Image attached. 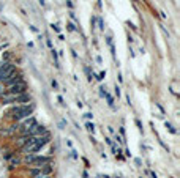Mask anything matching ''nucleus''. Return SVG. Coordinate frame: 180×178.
<instances>
[{
    "label": "nucleus",
    "instance_id": "nucleus-1",
    "mask_svg": "<svg viewBox=\"0 0 180 178\" xmlns=\"http://www.w3.org/2000/svg\"><path fill=\"white\" fill-rule=\"evenodd\" d=\"M35 111V106L33 104H24V106H16V107H13L11 109V112H10V117L13 118V120H16V121H19L22 120V118H29L32 113H33Z\"/></svg>",
    "mask_w": 180,
    "mask_h": 178
},
{
    "label": "nucleus",
    "instance_id": "nucleus-2",
    "mask_svg": "<svg viewBox=\"0 0 180 178\" xmlns=\"http://www.w3.org/2000/svg\"><path fill=\"white\" fill-rule=\"evenodd\" d=\"M51 159L48 156H35V154H27L24 158V162L33 167H43L44 164H49Z\"/></svg>",
    "mask_w": 180,
    "mask_h": 178
},
{
    "label": "nucleus",
    "instance_id": "nucleus-3",
    "mask_svg": "<svg viewBox=\"0 0 180 178\" xmlns=\"http://www.w3.org/2000/svg\"><path fill=\"white\" fill-rule=\"evenodd\" d=\"M13 72H16V66L13 65V63L3 62L2 65H0V82H5Z\"/></svg>",
    "mask_w": 180,
    "mask_h": 178
},
{
    "label": "nucleus",
    "instance_id": "nucleus-4",
    "mask_svg": "<svg viewBox=\"0 0 180 178\" xmlns=\"http://www.w3.org/2000/svg\"><path fill=\"white\" fill-rule=\"evenodd\" d=\"M7 93L14 95V96H17V95H22V93H27V82L21 80V82H17V84L11 85V87H10V90H8Z\"/></svg>",
    "mask_w": 180,
    "mask_h": 178
},
{
    "label": "nucleus",
    "instance_id": "nucleus-5",
    "mask_svg": "<svg viewBox=\"0 0 180 178\" xmlns=\"http://www.w3.org/2000/svg\"><path fill=\"white\" fill-rule=\"evenodd\" d=\"M21 80H22V74H21V72H13V74L5 80V84L8 87H11V85H14V84H17V82H21Z\"/></svg>",
    "mask_w": 180,
    "mask_h": 178
},
{
    "label": "nucleus",
    "instance_id": "nucleus-6",
    "mask_svg": "<svg viewBox=\"0 0 180 178\" xmlns=\"http://www.w3.org/2000/svg\"><path fill=\"white\" fill-rule=\"evenodd\" d=\"M30 101H32L30 93H22V95H17V96H16V101L14 103H19L21 106H24V104L30 103Z\"/></svg>",
    "mask_w": 180,
    "mask_h": 178
},
{
    "label": "nucleus",
    "instance_id": "nucleus-7",
    "mask_svg": "<svg viewBox=\"0 0 180 178\" xmlns=\"http://www.w3.org/2000/svg\"><path fill=\"white\" fill-rule=\"evenodd\" d=\"M16 101V96L14 95H10V93H5L2 96V103L3 104H10V103H14Z\"/></svg>",
    "mask_w": 180,
    "mask_h": 178
},
{
    "label": "nucleus",
    "instance_id": "nucleus-8",
    "mask_svg": "<svg viewBox=\"0 0 180 178\" xmlns=\"http://www.w3.org/2000/svg\"><path fill=\"white\" fill-rule=\"evenodd\" d=\"M30 175L32 178H36V177H43V173H41V167H35V169H30Z\"/></svg>",
    "mask_w": 180,
    "mask_h": 178
},
{
    "label": "nucleus",
    "instance_id": "nucleus-9",
    "mask_svg": "<svg viewBox=\"0 0 180 178\" xmlns=\"http://www.w3.org/2000/svg\"><path fill=\"white\" fill-rule=\"evenodd\" d=\"M51 172H52V166H51V164H44V166L41 167V173H43V175H49Z\"/></svg>",
    "mask_w": 180,
    "mask_h": 178
},
{
    "label": "nucleus",
    "instance_id": "nucleus-10",
    "mask_svg": "<svg viewBox=\"0 0 180 178\" xmlns=\"http://www.w3.org/2000/svg\"><path fill=\"white\" fill-rule=\"evenodd\" d=\"M85 128H87V131H89V132H92V134H93V132H95V125H93V123H85Z\"/></svg>",
    "mask_w": 180,
    "mask_h": 178
},
{
    "label": "nucleus",
    "instance_id": "nucleus-11",
    "mask_svg": "<svg viewBox=\"0 0 180 178\" xmlns=\"http://www.w3.org/2000/svg\"><path fill=\"white\" fill-rule=\"evenodd\" d=\"M166 128H168V129H169V132H172V134H177V131H175V128H174L172 125H171L169 121H166Z\"/></svg>",
    "mask_w": 180,
    "mask_h": 178
},
{
    "label": "nucleus",
    "instance_id": "nucleus-12",
    "mask_svg": "<svg viewBox=\"0 0 180 178\" xmlns=\"http://www.w3.org/2000/svg\"><path fill=\"white\" fill-rule=\"evenodd\" d=\"M106 98H108V104L111 107H114V99H112V96L111 95H106Z\"/></svg>",
    "mask_w": 180,
    "mask_h": 178
},
{
    "label": "nucleus",
    "instance_id": "nucleus-13",
    "mask_svg": "<svg viewBox=\"0 0 180 178\" xmlns=\"http://www.w3.org/2000/svg\"><path fill=\"white\" fill-rule=\"evenodd\" d=\"M19 162H21V159H17V158H13L11 159V166H17Z\"/></svg>",
    "mask_w": 180,
    "mask_h": 178
},
{
    "label": "nucleus",
    "instance_id": "nucleus-14",
    "mask_svg": "<svg viewBox=\"0 0 180 178\" xmlns=\"http://www.w3.org/2000/svg\"><path fill=\"white\" fill-rule=\"evenodd\" d=\"M51 85H52V88H55V90L59 88V84H57V80H55V79H52V80H51Z\"/></svg>",
    "mask_w": 180,
    "mask_h": 178
},
{
    "label": "nucleus",
    "instance_id": "nucleus-15",
    "mask_svg": "<svg viewBox=\"0 0 180 178\" xmlns=\"http://www.w3.org/2000/svg\"><path fill=\"white\" fill-rule=\"evenodd\" d=\"M100 95H101V96H106V95H108V92H106L104 87H101V88H100Z\"/></svg>",
    "mask_w": 180,
    "mask_h": 178
},
{
    "label": "nucleus",
    "instance_id": "nucleus-16",
    "mask_svg": "<svg viewBox=\"0 0 180 178\" xmlns=\"http://www.w3.org/2000/svg\"><path fill=\"white\" fill-rule=\"evenodd\" d=\"M98 25H100L101 30H104V22H103V19H98Z\"/></svg>",
    "mask_w": 180,
    "mask_h": 178
},
{
    "label": "nucleus",
    "instance_id": "nucleus-17",
    "mask_svg": "<svg viewBox=\"0 0 180 178\" xmlns=\"http://www.w3.org/2000/svg\"><path fill=\"white\" fill-rule=\"evenodd\" d=\"M67 27H68V30H70V32H74V30H76V27L73 25V24H68Z\"/></svg>",
    "mask_w": 180,
    "mask_h": 178
},
{
    "label": "nucleus",
    "instance_id": "nucleus-18",
    "mask_svg": "<svg viewBox=\"0 0 180 178\" xmlns=\"http://www.w3.org/2000/svg\"><path fill=\"white\" fill-rule=\"evenodd\" d=\"M115 95H117V98L120 96V88H119V87H115Z\"/></svg>",
    "mask_w": 180,
    "mask_h": 178
},
{
    "label": "nucleus",
    "instance_id": "nucleus-19",
    "mask_svg": "<svg viewBox=\"0 0 180 178\" xmlns=\"http://www.w3.org/2000/svg\"><path fill=\"white\" fill-rule=\"evenodd\" d=\"M136 125H137V126H139V129L142 131V125H141V121H139V120H136Z\"/></svg>",
    "mask_w": 180,
    "mask_h": 178
},
{
    "label": "nucleus",
    "instance_id": "nucleus-20",
    "mask_svg": "<svg viewBox=\"0 0 180 178\" xmlns=\"http://www.w3.org/2000/svg\"><path fill=\"white\" fill-rule=\"evenodd\" d=\"M85 118H93V113H85Z\"/></svg>",
    "mask_w": 180,
    "mask_h": 178
},
{
    "label": "nucleus",
    "instance_id": "nucleus-21",
    "mask_svg": "<svg viewBox=\"0 0 180 178\" xmlns=\"http://www.w3.org/2000/svg\"><path fill=\"white\" fill-rule=\"evenodd\" d=\"M36 178H49L48 175H43V177H36Z\"/></svg>",
    "mask_w": 180,
    "mask_h": 178
}]
</instances>
